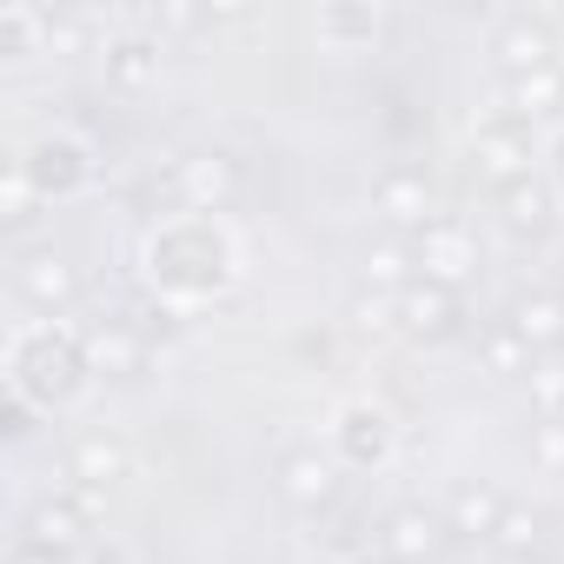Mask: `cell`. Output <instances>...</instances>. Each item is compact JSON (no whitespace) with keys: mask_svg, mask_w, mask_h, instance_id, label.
Returning <instances> with one entry per match:
<instances>
[{"mask_svg":"<svg viewBox=\"0 0 564 564\" xmlns=\"http://www.w3.org/2000/svg\"><path fill=\"white\" fill-rule=\"evenodd\" d=\"M498 206H505V226L518 232V239H544L551 232V213H557V199H551V186L544 180H511V186H498Z\"/></svg>","mask_w":564,"mask_h":564,"instance_id":"obj_15","label":"cell"},{"mask_svg":"<svg viewBox=\"0 0 564 564\" xmlns=\"http://www.w3.org/2000/svg\"><path fill=\"white\" fill-rule=\"evenodd\" d=\"M531 465L538 471H564V419H538L531 425Z\"/></svg>","mask_w":564,"mask_h":564,"instance_id":"obj_26","label":"cell"},{"mask_svg":"<svg viewBox=\"0 0 564 564\" xmlns=\"http://www.w3.org/2000/svg\"><path fill=\"white\" fill-rule=\"evenodd\" d=\"M491 54H498V67H505L511 80H524V74L551 67V21H531V14L505 21V28L491 34Z\"/></svg>","mask_w":564,"mask_h":564,"instance_id":"obj_11","label":"cell"},{"mask_svg":"<svg viewBox=\"0 0 564 564\" xmlns=\"http://www.w3.org/2000/svg\"><path fill=\"white\" fill-rule=\"evenodd\" d=\"M491 538H498L505 551H524V544H531V518H524V511H505V524H498Z\"/></svg>","mask_w":564,"mask_h":564,"instance_id":"obj_29","label":"cell"},{"mask_svg":"<svg viewBox=\"0 0 564 564\" xmlns=\"http://www.w3.org/2000/svg\"><path fill=\"white\" fill-rule=\"evenodd\" d=\"M531 405L538 419H564V366H531Z\"/></svg>","mask_w":564,"mask_h":564,"instance_id":"obj_25","label":"cell"},{"mask_svg":"<svg viewBox=\"0 0 564 564\" xmlns=\"http://www.w3.org/2000/svg\"><path fill=\"white\" fill-rule=\"evenodd\" d=\"M511 333H518L531 352L564 346V300H557V293H524V300L511 306Z\"/></svg>","mask_w":564,"mask_h":564,"instance_id":"obj_17","label":"cell"},{"mask_svg":"<svg viewBox=\"0 0 564 564\" xmlns=\"http://www.w3.org/2000/svg\"><path fill=\"white\" fill-rule=\"evenodd\" d=\"M80 346H87V366L94 372H113V379H133L147 366V339H140L133 319H100V326L80 333Z\"/></svg>","mask_w":564,"mask_h":564,"instance_id":"obj_9","label":"cell"},{"mask_svg":"<svg viewBox=\"0 0 564 564\" xmlns=\"http://www.w3.org/2000/svg\"><path fill=\"white\" fill-rule=\"evenodd\" d=\"M279 491H286L293 505H326L333 498V465L319 452H293L286 465H279Z\"/></svg>","mask_w":564,"mask_h":564,"instance_id":"obj_19","label":"cell"},{"mask_svg":"<svg viewBox=\"0 0 564 564\" xmlns=\"http://www.w3.org/2000/svg\"><path fill=\"white\" fill-rule=\"evenodd\" d=\"M14 564H74V551H47V544H28V538H21Z\"/></svg>","mask_w":564,"mask_h":564,"instance_id":"obj_31","label":"cell"},{"mask_svg":"<svg viewBox=\"0 0 564 564\" xmlns=\"http://www.w3.org/2000/svg\"><path fill=\"white\" fill-rule=\"evenodd\" d=\"M372 213H379L392 232H405V239H412V232H425L432 219H445L425 166H386V173L372 180Z\"/></svg>","mask_w":564,"mask_h":564,"instance_id":"obj_2","label":"cell"},{"mask_svg":"<svg viewBox=\"0 0 564 564\" xmlns=\"http://www.w3.org/2000/svg\"><path fill=\"white\" fill-rule=\"evenodd\" d=\"M173 180H180V206H226L232 186H239L226 153H193V160L173 166Z\"/></svg>","mask_w":564,"mask_h":564,"instance_id":"obj_14","label":"cell"},{"mask_svg":"<svg viewBox=\"0 0 564 564\" xmlns=\"http://www.w3.org/2000/svg\"><path fill=\"white\" fill-rule=\"evenodd\" d=\"M94 518H100V491H94V485H74V491H61V498H41V505L28 511V544L74 551V544H87Z\"/></svg>","mask_w":564,"mask_h":564,"instance_id":"obj_4","label":"cell"},{"mask_svg":"<svg viewBox=\"0 0 564 564\" xmlns=\"http://www.w3.org/2000/svg\"><path fill=\"white\" fill-rule=\"evenodd\" d=\"M80 372H94L80 333H67V326H34V333L14 339V392H21V399H34V405H67V399L80 392Z\"/></svg>","mask_w":564,"mask_h":564,"instance_id":"obj_1","label":"cell"},{"mask_svg":"<svg viewBox=\"0 0 564 564\" xmlns=\"http://www.w3.org/2000/svg\"><path fill=\"white\" fill-rule=\"evenodd\" d=\"M412 259H419V279H438V286H458V279L478 265V246L458 219H432L425 232H412Z\"/></svg>","mask_w":564,"mask_h":564,"instance_id":"obj_6","label":"cell"},{"mask_svg":"<svg viewBox=\"0 0 564 564\" xmlns=\"http://www.w3.org/2000/svg\"><path fill=\"white\" fill-rule=\"evenodd\" d=\"M346 326H352V333H372V339H379V333H392V326H399V293H372V286H366V293H352Z\"/></svg>","mask_w":564,"mask_h":564,"instance_id":"obj_22","label":"cell"},{"mask_svg":"<svg viewBox=\"0 0 564 564\" xmlns=\"http://www.w3.org/2000/svg\"><path fill=\"white\" fill-rule=\"evenodd\" d=\"M21 166H28L34 193H47V199H74V193L94 180V153H87V140H74V133L34 140V153H28Z\"/></svg>","mask_w":564,"mask_h":564,"instance_id":"obj_5","label":"cell"},{"mask_svg":"<svg viewBox=\"0 0 564 564\" xmlns=\"http://www.w3.org/2000/svg\"><path fill=\"white\" fill-rule=\"evenodd\" d=\"M445 531H452L445 518L405 505V511H392V518L379 524V551H386V564H419V557H432V551L445 544Z\"/></svg>","mask_w":564,"mask_h":564,"instance_id":"obj_10","label":"cell"},{"mask_svg":"<svg viewBox=\"0 0 564 564\" xmlns=\"http://www.w3.org/2000/svg\"><path fill=\"white\" fill-rule=\"evenodd\" d=\"M465 326V300L458 286H438V279H412L399 293V333H412L419 346H445Z\"/></svg>","mask_w":564,"mask_h":564,"instance_id":"obj_3","label":"cell"},{"mask_svg":"<svg viewBox=\"0 0 564 564\" xmlns=\"http://www.w3.org/2000/svg\"><path fill=\"white\" fill-rule=\"evenodd\" d=\"M557 173H564V147H557Z\"/></svg>","mask_w":564,"mask_h":564,"instance_id":"obj_33","label":"cell"},{"mask_svg":"<svg viewBox=\"0 0 564 564\" xmlns=\"http://www.w3.org/2000/svg\"><path fill=\"white\" fill-rule=\"evenodd\" d=\"M14 286H21V300H34L41 313H61V306H74L80 279H74V265H67L54 246H34V252H21V265H14Z\"/></svg>","mask_w":564,"mask_h":564,"instance_id":"obj_8","label":"cell"},{"mask_svg":"<svg viewBox=\"0 0 564 564\" xmlns=\"http://www.w3.org/2000/svg\"><path fill=\"white\" fill-rule=\"evenodd\" d=\"M313 564H339V557H313Z\"/></svg>","mask_w":564,"mask_h":564,"instance_id":"obj_32","label":"cell"},{"mask_svg":"<svg viewBox=\"0 0 564 564\" xmlns=\"http://www.w3.org/2000/svg\"><path fill=\"white\" fill-rule=\"evenodd\" d=\"M557 107H564V67L557 61L524 74V80H511V113L518 120H538V113H557Z\"/></svg>","mask_w":564,"mask_h":564,"instance_id":"obj_21","label":"cell"},{"mask_svg":"<svg viewBox=\"0 0 564 564\" xmlns=\"http://www.w3.org/2000/svg\"><path fill=\"white\" fill-rule=\"evenodd\" d=\"M153 74H160V41L153 34H120L107 47V80L113 87H147Z\"/></svg>","mask_w":564,"mask_h":564,"instance_id":"obj_18","label":"cell"},{"mask_svg":"<svg viewBox=\"0 0 564 564\" xmlns=\"http://www.w3.org/2000/svg\"><path fill=\"white\" fill-rule=\"evenodd\" d=\"M67 471H74L80 485L107 491V485H120V478L133 471V452H127V438H113V432H80L74 452H67Z\"/></svg>","mask_w":564,"mask_h":564,"instance_id":"obj_13","label":"cell"},{"mask_svg":"<svg viewBox=\"0 0 564 564\" xmlns=\"http://www.w3.org/2000/svg\"><path fill=\"white\" fill-rule=\"evenodd\" d=\"M28 432H34V399L8 392V438H28Z\"/></svg>","mask_w":564,"mask_h":564,"instance_id":"obj_30","label":"cell"},{"mask_svg":"<svg viewBox=\"0 0 564 564\" xmlns=\"http://www.w3.org/2000/svg\"><path fill=\"white\" fill-rule=\"evenodd\" d=\"M41 34H47V14H34V8H8V14H0V47H8V54H34Z\"/></svg>","mask_w":564,"mask_h":564,"instance_id":"obj_24","label":"cell"},{"mask_svg":"<svg viewBox=\"0 0 564 564\" xmlns=\"http://www.w3.org/2000/svg\"><path fill=\"white\" fill-rule=\"evenodd\" d=\"M379 21H386L379 8H366V14H339V8H333V14H319V34H333V41H352V34H379Z\"/></svg>","mask_w":564,"mask_h":564,"instance_id":"obj_28","label":"cell"},{"mask_svg":"<svg viewBox=\"0 0 564 564\" xmlns=\"http://www.w3.org/2000/svg\"><path fill=\"white\" fill-rule=\"evenodd\" d=\"M471 160H478V173H491L498 186L524 180V173H531V120L505 113V120L478 127V140H471Z\"/></svg>","mask_w":564,"mask_h":564,"instance_id":"obj_7","label":"cell"},{"mask_svg":"<svg viewBox=\"0 0 564 564\" xmlns=\"http://www.w3.org/2000/svg\"><path fill=\"white\" fill-rule=\"evenodd\" d=\"M419 279V259H412V239H386L366 252V286L372 293H405Z\"/></svg>","mask_w":564,"mask_h":564,"instance_id":"obj_20","label":"cell"},{"mask_svg":"<svg viewBox=\"0 0 564 564\" xmlns=\"http://www.w3.org/2000/svg\"><path fill=\"white\" fill-rule=\"evenodd\" d=\"M392 412L386 405H346L339 412V452L352 458V465H386L392 458Z\"/></svg>","mask_w":564,"mask_h":564,"instance_id":"obj_12","label":"cell"},{"mask_svg":"<svg viewBox=\"0 0 564 564\" xmlns=\"http://www.w3.org/2000/svg\"><path fill=\"white\" fill-rule=\"evenodd\" d=\"M505 491L498 485H458L452 491V505H445V524L452 531H465V538H491L498 524H505Z\"/></svg>","mask_w":564,"mask_h":564,"instance_id":"obj_16","label":"cell"},{"mask_svg":"<svg viewBox=\"0 0 564 564\" xmlns=\"http://www.w3.org/2000/svg\"><path fill=\"white\" fill-rule=\"evenodd\" d=\"M485 366H491V372H531V346H524L511 326H491V333H485Z\"/></svg>","mask_w":564,"mask_h":564,"instance_id":"obj_23","label":"cell"},{"mask_svg":"<svg viewBox=\"0 0 564 564\" xmlns=\"http://www.w3.org/2000/svg\"><path fill=\"white\" fill-rule=\"evenodd\" d=\"M8 226H28L34 219V180H28V166H8Z\"/></svg>","mask_w":564,"mask_h":564,"instance_id":"obj_27","label":"cell"}]
</instances>
